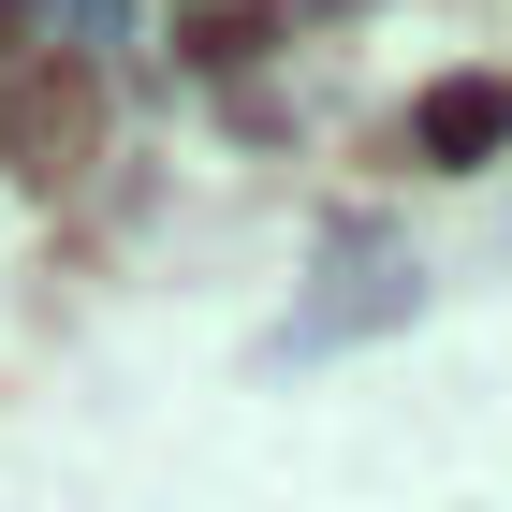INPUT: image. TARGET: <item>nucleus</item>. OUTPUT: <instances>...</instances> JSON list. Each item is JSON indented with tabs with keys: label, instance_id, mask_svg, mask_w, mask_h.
<instances>
[{
	"label": "nucleus",
	"instance_id": "1",
	"mask_svg": "<svg viewBox=\"0 0 512 512\" xmlns=\"http://www.w3.org/2000/svg\"><path fill=\"white\" fill-rule=\"evenodd\" d=\"M103 59H74V44H44V59H15L0 74V176H30V191H74L88 147H103Z\"/></svg>",
	"mask_w": 512,
	"mask_h": 512
},
{
	"label": "nucleus",
	"instance_id": "2",
	"mask_svg": "<svg viewBox=\"0 0 512 512\" xmlns=\"http://www.w3.org/2000/svg\"><path fill=\"white\" fill-rule=\"evenodd\" d=\"M483 147H512V88H498V74L425 88V161H483Z\"/></svg>",
	"mask_w": 512,
	"mask_h": 512
}]
</instances>
